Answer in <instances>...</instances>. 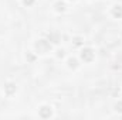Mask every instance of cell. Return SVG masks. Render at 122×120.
Returning <instances> with one entry per match:
<instances>
[{"mask_svg":"<svg viewBox=\"0 0 122 120\" xmlns=\"http://www.w3.org/2000/svg\"><path fill=\"white\" fill-rule=\"evenodd\" d=\"M56 10H57V11H64V10H65V4H64L62 1H58V3L56 4Z\"/></svg>","mask_w":122,"mask_h":120,"instance_id":"obj_7","label":"cell"},{"mask_svg":"<svg viewBox=\"0 0 122 120\" xmlns=\"http://www.w3.org/2000/svg\"><path fill=\"white\" fill-rule=\"evenodd\" d=\"M4 90H6L7 95H13V93L16 92V85H14V83H7V85L4 86Z\"/></svg>","mask_w":122,"mask_h":120,"instance_id":"obj_5","label":"cell"},{"mask_svg":"<svg viewBox=\"0 0 122 120\" xmlns=\"http://www.w3.org/2000/svg\"><path fill=\"white\" fill-rule=\"evenodd\" d=\"M81 60L85 61V62H91L94 60V51L91 48H84L81 51Z\"/></svg>","mask_w":122,"mask_h":120,"instance_id":"obj_2","label":"cell"},{"mask_svg":"<svg viewBox=\"0 0 122 120\" xmlns=\"http://www.w3.org/2000/svg\"><path fill=\"white\" fill-rule=\"evenodd\" d=\"M68 66H70V68H77V66H78L77 60H75V58H70V60H68Z\"/></svg>","mask_w":122,"mask_h":120,"instance_id":"obj_6","label":"cell"},{"mask_svg":"<svg viewBox=\"0 0 122 120\" xmlns=\"http://www.w3.org/2000/svg\"><path fill=\"white\" fill-rule=\"evenodd\" d=\"M36 47H37V50H38V52H41V54H44V52H47L50 48H51V45H50V42L48 41H46V40H40L37 44H36Z\"/></svg>","mask_w":122,"mask_h":120,"instance_id":"obj_1","label":"cell"},{"mask_svg":"<svg viewBox=\"0 0 122 120\" xmlns=\"http://www.w3.org/2000/svg\"><path fill=\"white\" fill-rule=\"evenodd\" d=\"M33 1H34V0H23V3H24L26 6H31V4H33Z\"/></svg>","mask_w":122,"mask_h":120,"instance_id":"obj_9","label":"cell"},{"mask_svg":"<svg viewBox=\"0 0 122 120\" xmlns=\"http://www.w3.org/2000/svg\"><path fill=\"white\" fill-rule=\"evenodd\" d=\"M112 16L117 17V18H121L122 17V7L121 6H115V7L112 9Z\"/></svg>","mask_w":122,"mask_h":120,"instance_id":"obj_4","label":"cell"},{"mask_svg":"<svg viewBox=\"0 0 122 120\" xmlns=\"http://www.w3.org/2000/svg\"><path fill=\"white\" fill-rule=\"evenodd\" d=\"M57 55H58V58H62V57H64V50H60Z\"/></svg>","mask_w":122,"mask_h":120,"instance_id":"obj_10","label":"cell"},{"mask_svg":"<svg viewBox=\"0 0 122 120\" xmlns=\"http://www.w3.org/2000/svg\"><path fill=\"white\" fill-rule=\"evenodd\" d=\"M115 109H117L118 112H121V113H122V102H118V103L115 105Z\"/></svg>","mask_w":122,"mask_h":120,"instance_id":"obj_8","label":"cell"},{"mask_svg":"<svg viewBox=\"0 0 122 120\" xmlns=\"http://www.w3.org/2000/svg\"><path fill=\"white\" fill-rule=\"evenodd\" d=\"M38 113H40V116L43 117V119H47V117H50L51 116V107L50 106H41L40 107V110H38Z\"/></svg>","mask_w":122,"mask_h":120,"instance_id":"obj_3","label":"cell"}]
</instances>
